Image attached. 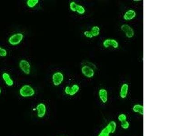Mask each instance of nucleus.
I'll return each instance as SVG.
<instances>
[{"label":"nucleus","instance_id":"5","mask_svg":"<svg viewBox=\"0 0 182 136\" xmlns=\"http://www.w3.org/2000/svg\"><path fill=\"white\" fill-rule=\"evenodd\" d=\"M36 109L38 118L43 119L46 115L47 112V108L44 103H38L36 105Z\"/></svg>","mask_w":182,"mask_h":136},{"label":"nucleus","instance_id":"18","mask_svg":"<svg viewBox=\"0 0 182 136\" xmlns=\"http://www.w3.org/2000/svg\"><path fill=\"white\" fill-rule=\"evenodd\" d=\"M76 12L80 15H83L85 13L86 10L84 7L81 5L77 4L76 6Z\"/></svg>","mask_w":182,"mask_h":136},{"label":"nucleus","instance_id":"20","mask_svg":"<svg viewBox=\"0 0 182 136\" xmlns=\"http://www.w3.org/2000/svg\"><path fill=\"white\" fill-rule=\"evenodd\" d=\"M118 120L120 122H121V123H123V122H125L126 121H127V117L126 115V114H124V113H122L120 114L118 116Z\"/></svg>","mask_w":182,"mask_h":136},{"label":"nucleus","instance_id":"2","mask_svg":"<svg viewBox=\"0 0 182 136\" xmlns=\"http://www.w3.org/2000/svg\"><path fill=\"white\" fill-rule=\"evenodd\" d=\"M24 39V35L21 33L13 34L8 39V42L12 46H17L21 43Z\"/></svg>","mask_w":182,"mask_h":136},{"label":"nucleus","instance_id":"8","mask_svg":"<svg viewBox=\"0 0 182 136\" xmlns=\"http://www.w3.org/2000/svg\"><path fill=\"white\" fill-rule=\"evenodd\" d=\"M81 72L84 76L88 78H91L94 75V71L93 68L87 65H84L82 67Z\"/></svg>","mask_w":182,"mask_h":136},{"label":"nucleus","instance_id":"24","mask_svg":"<svg viewBox=\"0 0 182 136\" xmlns=\"http://www.w3.org/2000/svg\"><path fill=\"white\" fill-rule=\"evenodd\" d=\"M84 35L87 38L89 39H92L93 38V36L92 35V33L90 32V31H84Z\"/></svg>","mask_w":182,"mask_h":136},{"label":"nucleus","instance_id":"17","mask_svg":"<svg viewBox=\"0 0 182 136\" xmlns=\"http://www.w3.org/2000/svg\"><path fill=\"white\" fill-rule=\"evenodd\" d=\"M108 126L110 128L111 130V133H114L116 130V128H117V124L116 122H115L114 121H111L107 124Z\"/></svg>","mask_w":182,"mask_h":136},{"label":"nucleus","instance_id":"19","mask_svg":"<svg viewBox=\"0 0 182 136\" xmlns=\"http://www.w3.org/2000/svg\"><path fill=\"white\" fill-rule=\"evenodd\" d=\"M110 132L108 131L107 128L105 127L104 128L101 130V132H100V133L98 134V136H110Z\"/></svg>","mask_w":182,"mask_h":136},{"label":"nucleus","instance_id":"10","mask_svg":"<svg viewBox=\"0 0 182 136\" xmlns=\"http://www.w3.org/2000/svg\"><path fill=\"white\" fill-rule=\"evenodd\" d=\"M98 95L101 102L103 103H106L108 100V94L106 90L104 89H100L98 92Z\"/></svg>","mask_w":182,"mask_h":136},{"label":"nucleus","instance_id":"13","mask_svg":"<svg viewBox=\"0 0 182 136\" xmlns=\"http://www.w3.org/2000/svg\"><path fill=\"white\" fill-rule=\"evenodd\" d=\"M128 85L127 84H124L121 86L120 91V97L122 99H124L127 97L128 94Z\"/></svg>","mask_w":182,"mask_h":136},{"label":"nucleus","instance_id":"14","mask_svg":"<svg viewBox=\"0 0 182 136\" xmlns=\"http://www.w3.org/2000/svg\"><path fill=\"white\" fill-rule=\"evenodd\" d=\"M132 110L135 113L141 115H144V106L140 104L134 105L132 107Z\"/></svg>","mask_w":182,"mask_h":136},{"label":"nucleus","instance_id":"22","mask_svg":"<svg viewBox=\"0 0 182 136\" xmlns=\"http://www.w3.org/2000/svg\"><path fill=\"white\" fill-rule=\"evenodd\" d=\"M77 5V4L75 1H72L70 2V4H69V8L71 11L73 12H76Z\"/></svg>","mask_w":182,"mask_h":136},{"label":"nucleus","instance_id":"15","mask_svg":"<svg viewBox=\"0 0 182 136\" xmlns=\"http://www.w3.org/2000/svg\"><path fill=\"white\" fill-rule=\"evenodd\" d=\"M100 29L98 26H94L91 30L90 32L93 37H96L100 34Z\"/></svg>","mask_w":182,"mask_h":136},{"label":"nucleus","instance_id":"16","mask_svg":"<svg viewBox=\"0 0 182 136\" xmlns=\"http://www.w3.org/2000/svg\"><path fill=\"white\" fill-rule=\"evenodd\" d=\"M39 2V0H27L26 1V5L29 8H33L36 6Z\"/></svg>","mask_w":182,"mask_h":136},{"label":"nucleus","instance_id":"23","mask_svg":"<svg viewBox=\"0 0 182 136\" xmlns=\"http://www.w3.org/2000/svg\"><path fill=\"white\" fill-rule=\"evenodd\" d=\"M7 51L5 49L0 46V56L1 57H5L7 56Z\"/></svg>","mask_w":182,"mask_h":136},{"label":"nucleus","instance_id":"21","mask_svg":"<svg viewBox=\"0 0 182 136\" xmlns=\"http://www.w3.org/2000/svg\"><path fill=\"white\" fill-rule=\"evenodd\" d=\"M121 126L122 128L124 130H127V129H128L129 128V127H130V124L127 120L125 122L121 123Z\"/></svg>","mask_w":182,"mask_h":136},{"label":"nucleus","instance_id":"11","mask_svg":"<svg viewBox=\"0 0 182 136\" xmlns=\"http://www.w3.org/2000/svg\"><path fill=\"white\" fill-rule=\"evenodd\" d=\"M2 78L5 83L6 85L9 87L13 86L14 85V81L10 77V75L6 72L2 74Z\"/></svg>","mask_w":182,"mask_h":136},{"label":"nucleus","instance_id":"7","mask_svg":"<svg viewBox=\"0 0 182 136\" xmlns=\"http://www.w3.org/2000/svg\"><path fill=\"white\" fill-rule=\"evenodd\" d=\"M121 29L123 32H124L126 37L128 38H132L134 35V31L133 29L129 25L123 24L121 26Z\"/></svg>","mask_w":182,"mask_h":136},{"label":"nucleus","instance_id":"9","mask_svg":"<svg viewBox=\"0 0 182 136\" xmlns=\"http://www.w3.org/2000/svg\"><path fill=\"white\" fill-rule=\"evenodd\" d=\"M103 45L106 48H108L109 46H112L114 48L116 49L119 47V44L118 41L113 39H107L103 42Z\"/></svg>","mask_w":182,"mask_h":136},{"label":"nucleus","instance_id":"1","mask_svg":"<svg viewBox=\"0 0 182 136\" xmlns=\"http://www.w3.org/2000/svg\"><path fill=\"white\" fill-rule=\"evenodd\" d=\"M19 94L24 98H30L35 94L36 91L33 87L30 85H25L19 89Z\"/></svg>","mask_w":182,"mask_h":136},{"label":"nucleus","instance_id":"4","mask_svg":"<svg viewBox=\"0 0 182 136\" xmlns=\"http://www.w3.org/2000/svg\"><path fill=\"white\" fill-rule=\"evenodd\" d=\"M19 67L23 73L26 75L30 74L31 71V66L27 60H22L19 63Z\"/></svg>","mask_w":182,"mask_h":136},{"label":"nucleus","instance_id":"6","mask_svg":"<svg viewBox=\"0 0 182 136\" xmlns=\"http://www.w3.org/2000/svg\"><path fill=\"white\" fill-rule=\"evenodd\" d=\"M80 90L79 85L77 84H74L70 87L69 86H67L64 89V92L66 94L69 96H73L78 93Z\"/></svg>","mask_w":182,"mask_h":136},{"label":"nucleus","instance_id":"12","mask_svg":"<svg viewBox=\"0 0 182 136\" xmlns=\"http://www.w3.org/2000/svg\"><path fill=\"white\" fill-rule=\"evenodd\" d=\"M136 16V13L133 10H129L126 11L123 15L124 20L125 21H131Z\"/></svg>","mask_w":182,"mask_h":136},{"label":"nucleus","instance_id":"26","mask_svg":"<svg viewBox=\"0 0 182 136\" xmlns=\"http://www.w3.org/2000/svg\"></svg>","mask_w":182,"mask_h":136},{"label":"nucleus","instance_id":"25","mask_svg":"<svg viewBox=\"0 0 182 136\" xmlns=\"http://www.w3.org/2000/svg\"><path fill=\"white\" fill-rule=\"evenodd\" d=\"M1 88H0V94H1Z\"/></svg>","mask_w":182,"mask_h":136},{"label":"nucleus","instance_id":"3","mask_svg":"<svg viewBox=\"0 0 182 136\" xmlns=\"http://www.w3.org/2000/svg\"><path fill=\"white\" fill-rule=\"evenodd\" d=\"M64 80V75L63 73L57 71L53 74L52 76V81L55 86L60 85Z\"/></svg>","mask_w":182,"mask_h":136}]
</instances>
